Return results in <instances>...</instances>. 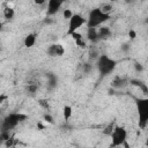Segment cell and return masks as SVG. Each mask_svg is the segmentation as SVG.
Listing matches in <instances>:
<instances>
[{"mask_svg":"<svg viewBox=\"0 0 148 148\" xmlns=\"http://www.w3.org/2000/svg\"><path fill=\"white\" fill-rule=\"evenodd\" d=\"M14 16H15V10H14V8H12V7H9V6H7V7L3 8V17H5L6 20H13Z\"/></svg>","mask_w":148,"mask_h":148,"instance_id":"cell-13","label":"cell"},{"mask_svg":"<svg viewBox=\"0 0 148 148\" xmlns=\"http://www.w3.org/2000/svg\"><path fill=\"white\" fill-rule=\"evenodd\" d=\"M138 114H139V127L146 130L148 125V99L147 98H136L135 99Z\"/></svg>","mask_w":148,"mask_h":148,"instance_id":"cell-4","label":"cell"},{"mask_svg":"<svg viewBox=\"0 0 148 148\" xmlns=\"http://www.w3.org/2000/svg\"><path fill=\"white\" fill-rule=\"evenodd\" d=\"M62 114H64V119L67 121V120L72 117V114H73V109H72V106H71V105H65V106L62 108Z\"/></svg>","mask_w":148,"mask_h":148,"instance_id":"cell-15","label":"cell"},{"mask_svg":"<svg viewBox=\"0 0 148 148\" xmlns=\"http://www.w3.org/2000/svg\"><path fill=\"white\" fill-rule=\"evenodd\" d=\"M97 35H98V39L99 40H105V39L111 38L112 31H111V29L109 27H102V25H99L97 28Z\"/></svg>","mask_w":148,"mask_h":148,"instance_id":"cell-10","label":"cell"},{"mask_svg":"<svg viewBox=\"0 0 148 148\" xmlns=\"http://www.w3.org/2000/svg\"><path fill=\"white\" fill-rule=\"evenodd\" d=\"M7 98H8V96H7V95L0 94V104H1V103H3V102H6V101H7Z\"/></svg>","mask_w":148,"mask_h":148,"instance_id":"cell-22","label":"cell"},{"mask_svg":"<svg viewBox=\"0 0 148 148\" xmlns=\"http://www.w3.org/2000/svg\"><path fill=\"white\" fill-rule=\"evenodd\" d=\"M44 120H45L46 123L53 124V117H52V116H50V114H45V116H44Z\"/></svg>","mask_w":148,"mask_h":148,"instance_id":"cell-21","label":"cell"},{"mask_svg":"<svg viewBox=\"0 0 148 148\" xmlns=\"http://www.w3.org/2000/svg\"><path fill=\"white\" fill-rule=\"evenodd\" d=\"M64 53H65V47L59 43H53V44L49 45L46 49V54L51 58L61 57V56H64Z\"/></svg>","mask_w":148,"mask_h":148,"instance_id":"cell-8","label":"cell"},{"mask_svg":"<svg viewBox=\"0 0 148 148\" xmlns=\"http://www.w3.org/2000/svg\"><path fill=\"white\" fill-rule=\"evenodd\" d=\"M87 40H89L90 43L95 44L97 43L99 39H98V35H97V28H87Z\"/></svg>","mask_w":148,"mask_h":148,"instance_id":"cell-11","label":"cell"},{"mask_svg":"<svg viewBox=\"0 0 148 148\" xmlns=\"http://www.w3.org/2000/svg\"><path fill=\"white\" fill-rule=\"evenodd\" d=\"M130 36H131V39H134L135 36H136V34H135L133 30H131V31H130Z\"/></svg>","mask_w":148,"mask_h":148,"instance_id":"cell-25","label":"cell"},{"mask_svg":"<svg viewBox=\"0 0 148 148\" xmlns=\"http://www.w3.org/2000/svg\"><path fill=\"white\" fill-rule=\"evenodd\" d=\"M112 1H118V0H112Z\"/></svg>","mask_w":148,"mask_h":148,"instance_id":"cell-28","label":"cell"},{"mask_svg":"<svg viewBox=\"0 0 148 148\" xmlns=\"http://www.w3.org/2000/svg\"><path fill=\"white\" fill-rule=\"evenodd\" d=\"M99 9H101L103 13L111 15V12L113 10V6H112L111 3H103L102 6H99Z\"/></svg>","mask_w":148,"mask_h":148,"instance_id":"cell-16","label":"cell"},{"mask_svg":"<svg viewBox=\"0 0 148 148\" xmlns=\"http://www.w3.org/2000/svg\"><path fill=\"white\" fill-rule=\"evenodd\" d=\"M57 83H58L57 76H56L54 74H52V73H49V75H47V86H49V88H50V89L56 88Z\"/></svg>","mask_w":148,"mask_h":148,"instance_id":"cell-14","label":"cell"},{"mask_svg":"<svg viewBox=\"0 0 148 148\" xmlns=\"http://www.w3.org/2000/svg\"><path fill=\"white\" fill-rule=\"evenodd\" d=\"M65 0H47V6H46V15L47 16H53L56 15L61 6L64 5Z\"/></svg>","mask_w":148,"mask_h":148,"instance_id":"cell-7","label":"cell"},{"mask_svg":"<svg viewBox=\"0 0 148 148\" xmlns=\"http://www.w3.org/2000/svg\"><path fill=\"white\" fill-rule=\"evenodd\" d=\"M73 12L69 9V8H66V9H64V12H62V16H64V18H66V20H69L72 16H73Z\"/></svg>","mask_w":148,"mask_h":148,"instance_id":"cell-18","label":"cell"},{"mask_svg":"<svg viewBox=\"0 0 148 148\" xmlns=\"http://www.w3.org/2000/svg\"><path fill=\"white\" fill-rule=\"evenodd\" d=\"M110 17H111V15L103 13L99 9V7L92 8L89 12V15H88L87 21H86L87 28H98L99 25H102L103 23H105L106 21H109Z\"/></svg>","mask_w":148,"mask_h":148,"instance_id":"cell-2","label":"cell"},{"mask_svg":"<svg viewBox=\"0 0 148 148\" xmlns=\"http://www.w3.org/2000/svg\"><path fill=\"white\" fill-rule=\"evenodd\" d=\"M111 147H121L125 141H127V131L123 126H116L110 133Z\"/></svg>","mask_w":148,"mask_h":148,"instance_id":"cell-5","label":"cell"},{"mask_svg":"<svg viewBox=\"0 0 148 148\" xmlns=\"http://www.w3.org/2000/svg\"><path fill=\"white\" fill-rule=\"evenodd\" d=\"M36 40H37V35H36V34H28V35L24 37L23 44H24V46H25V47L30 49V47L35 46Z\"/></svg>","mask_w":148,"mask_h":148,"instance_id":"cell-12","label":"cell"},{"mask_svg":"<svg viewBox=\"0 0 148 148\" xmlns=\"http://www.w3.org/2000/svg\"><path fill=\"white\" fill-rule=\"evenodd\" d=\"M69 36H72V38H73L74 40H77V39H81V38H83V37H82V35H81L80 32H77V31H75V32L71 34Z\"/></svg>","mask_w":148,"mask_h":148,"instance_id":"cell-19","label":"cell"},{"mask_svg":"<svg viewBox=\"0 0 148 148\" xmlns=\"http://www.w3.org/2000/svg\"><path fill=\"white\" fill-rule=\"evenodd\" d=\"M87 18H84L80 14H73V16L68 20V29H67V35H71L75 31H77L82 25L86 24Z\"/></svg>","mask_w":148,"mask_h":148,"instance_id":"cell-6","label":"cell"},{"mask_svg":"<svg viewBox=\"0 0 148 148\" xmlns=\"http://www.w3.org/2000/svg\"><path fill=\"white\" fill-rule=\"evenodd\" d=\"M98 56H99L98 50H97L95 46H91V47H90V50H89V59H90V60H95V61H96V59L98 58Z\"/></svg>","mask_w":148,"mask_h":148,"instance_id":"cell-17","label":"cell"},{"mask_svg":"<svg viewBox=\"0 0 148 148\" xmlns=\"http://www.w3.org/2000/svg\"><path fill=\"white\" fill-rule=\"evenodd\" d=\"M117 67V61L110 58L108 54H99L96 59V68L102 77L108 76L114 72Z\"/></svg>","mask_w":148,"mask_h":148,"instance_id":"cell-1","label":"cell"},{"mask_svg":"<svg viewBox=\"0 0 148 148\" xmlns=\"http://www.w3.org/2000/svg\"><path fill=\"white\" fill-rule=\"evenodd\" d=\"M75 43H76V45L77 46H80V47H86V42L83 40V38H81V39H77V40H75Z\"/></svg>","mask_w":148,"mask_h":148,"instance_id":"cell-20","label":"cell"},{"mask_svg":"<svg viewBox=\"0 0 148 148\" xmlns=\"http://www.w3.org/2000/svg\"><path fill=\"white\" fill-rule=\"evenodd\" d=\"M27 118H28V116H25L23 113H20V112H13V113L7 114L1 121V125H0L1 131L0 132H10L18 124L24 121Z\"/></svg>","mask_w":148,"mask_h":148,"instance_id":"cell-3","label":"cell"},{"mask_svg":"<svg viewBox=\"0 0 148 148\" xmlns=\"http://www.w3.org/2000/svg\"><path fill=\"white\" fill-rule=\"evenodd\" d=\"M121 49H123L124 51H127V50H130V46H128V44H124Z\"/></svg>","mask_w":148,"mask_h":148,"instance_id":"cell-26","label":"cell"},{"mask_svg":"<svg viewBox=\"0 0 148 148\" xmlns=\"http://www.w3.org/2000/svg\"><path fill=\"white\" fill-rule=\"evenodd\" d=\"M128 84H130V79L126 76H116L111 82V87L114 89H124Z\"/></svg>","mask_w":148,"mask_h":148,"instance_id":"cell-9","label":"cell"},{"mask_svg":"<svg viewBox=\"0 0 148 148\" xmlns=\"http://www.w3.org/2000/svg\"><path fill=\"white\" fill-rule=\"evenodd\" d=\"M34 2H35V5H37V6H42V5H44V3L46 2V0H34Z\"/></svg>","mask_w":148,"mask_h":148,"instance_id":"cell-23","label":"cell"},{"mask_svg":"<svg viewBox=\"0 0 148 148\" xmlns=\"http://www.w3.org/2000/svg\"><path fill=\"white\" fill-rule=\"evenodd\" d=\"M135 69H136V71H139V72H141V71L143 69V67H142V65H141V64H138V62H136V64H135Z\"/></svg>","mask_w":148,"mask_h":148,"instance_id":"cell-24","label":"cell"},{"mask_svg":"<svg viewBox=\"0 0 148 148\" xmlns=\"http://www.w3.org/2000/svg\"><path fill=\"white\" fill-rule=\"evenodd\" d=\"M1 30H2V23L0 22V34H1Z\"/></svg>","mask_w":148,"mask_h":148,"instance_id":"cell-27","label":"cell"}]
</instances>
